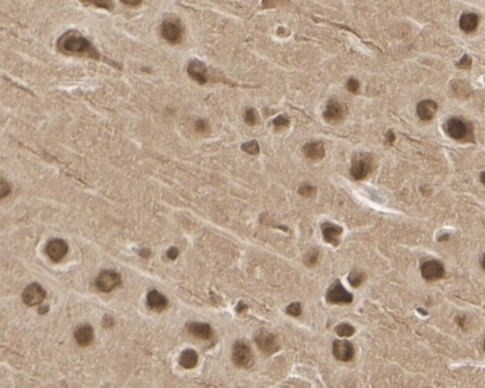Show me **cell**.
<instances>
[{
    "instance_id": "obj_1",
    "label": "cell",
    "mask_w": 485,
    "mask_h": 388,
    "mask_svg": "<svg viewBox=\"0 0 485 388\" xmlns=\"http://www.w3.org/2000/svg\"><path fill=\"white\" fill-rule=\"evenodd\" d=\"M58 49L67 55H80L98 58V52L81 33L71 30L59 37L57 42Z\"/></svg>"
},
{
    "instance_id": "obj_2",
    "label": "cell",
    "mask_w": 485,
    "mask_h": 388,
    "mask_svg": "<svg viewBox=\"0 0 485 388\" xmlns=\"http://www.w3.org/2000/svg\"><path fill=\"white\" fill-rule=\"evenodd\" d=\"M375 169V160L371 154L366 152L355 153L352 157L350 169L351 175L357 181L365 180Z\"/></svg>"
},
{
    "instance_id": "obj_3",
    "label": "cell",
    "mask_w": 485,
    "mask_h": 388,
    "mask_svg": "<svg viewBox=\"0 0 485 388\" xmlns=\"http://www.w3.org/2000/svg\"><path fill=\"white\" fill-rule=\"evenodd\" d=\"M161 36L166 42L171 44H178L182 42L184 36V26L181 20L171 16L165 18L161 24Z\"/></svg>"
},
{
    "instance_id": "obj_4",
    "label": "cell",
    "mask_w": 485,
    "mask_h": 388,
    "mask_svg": "<svg viewBox=\"0 0 485 388\" xmlns=\"http://www.w3.org/2000/svg\"><path fill=\"white\" fill-rule=\"evenodd\" d=\"M232 359L234 364L241 369H249L255 363V357L251 348L244 340H238L234 344Z\"/></svg>"
},
{
    "instance_id": "obj_5",
    "label": "cell",
    "mask_w": 485,
    "mask_h": 388,
    "mask_svg": "<svg viewBox=\"0 0 485 388\" xmlns=\"http://www.w3.org/2000/svg\"><path fill=\"white\" fill-rule=\"evenodd\" d=\"M122 284V275L115 270H103L95 279V287L98 291L110 293Z\"/></svg>"
},
{
    "instance_id": "obj_6",
    "label": "cell",
    "mask_w": 485,
    "mask_h": 388,
    "mask_svg": "<svg viewBox=\"0 0 485 388\" xmlns=\"http://www.w3.org/2000/svg\"><path fill=\"white\" fill-rule=\"evenodd\" d=\"M255 341L260 351L268 356H272L280 350V343L276 335L271 334L267 330H259L255 337Z\"/></svg>"
},
{
    "instance_id": "obj_7",
    "label": "cell",
    "mask_w": 485,
    "mask_h": 388,
    "mask_svg": "<svg viewBox=\"0 0 485 388\" xmlns=\"http://www.w3.org/2000/svg\"><path fill=\"white\" fill-rule=\"evenodd\" d=\"M447 134L455 140H466L471 133V124L461 118H449L446 123Z\"/></svg>"
},
{
    "instance_id": "obj_8",
    "label": "cell",
    "mask_w": 485,
    "mask_h": 388,
    "mask_svg": "<svg viewBox=\"0 0 485 388\" xmlns=\"http://www.w3.org/2000/svg\"><path fill=\"white\" fill-rule=\"evenodd\" d=\"M347 114H348V106L343 102L337 101V100H330L324 112V118L327 123L335 125L342 122L345 118V116H347Z\"/></svg>"
},
{
    "instance_id": "obj_9",
    "label": "cell",
    "mask_w": 485,
    "mask_h": 388,
    "mask_svg": "<svg viewBox=\"0 0 485 388\" xmlns=\"http://www.w3.org/2000/svg\"><path fill=\"white\" fill-rule=\"evenodd\" d=\"M326 298L331 304H350L353 301V295L341 285L340 281H336L329 288Z\"/></svg>"
},
{
    "instance_id": "obj_10",
    "label": "cell",
    "mask_w": 485,
    "mask_h": 388,
    "mask_svg": "<svg viewBox=\"0 0 485 388\" xmlns=\"http://www.w3.org/2000/svg\"><path fill=\"white\" fill-rule=\"evenodd\" d=\"M46 299V292L39 284H31L24 289L22 293V301L28 306H37L42 304Z\"/></svg>"
},
{
    "instance_id": "obj_11",
    "label": "cell",
    "mask_w": 485,
    "mask_h": 388,
    "mask_svg": "<svg viewBox=\"0 0 485 388\" xmlns=\"http://www.w3.org/2000/svg\"><path fill=\"white\" fill-rule=\"evenodd\" d=\"M421 273H422V277L425 280L436 281L444 278L445 267L442 262L438 260H435V259L427 260L422 264Z\"/></svg>"
},
{
    "instance_id": "obj_12",
    "label": "cell",
    "mask_w": 485,
    "mask_h": 388,
    "mask_svg": "<svg viewBox=\"0 0 485 388\" xmlns=\"http://www.w3.org/2000/svg\"><path fill=\"white\" fill-rule=\"evenodd\" d=\"M332 353L341 362H350L354 358V346L348 340H336L332 345Z\"/></svg>"
},
{
    "instance_id": "obj_13",
    "label": "cell",
    "mask_w": 485,
    "mask_h": 388,
    "mask_svg": "<svg viewBox=\"0 0 485 388\" xmlns=\"http://www.w3.org/2000/svg\"><path fill=\"white\" fill-rule=\"evenodd\" d=\"M46 253L52 261H61L68 254V244L62 239H52L47 243Z\"/></svg>"
},
{
    "instance_id": "obj_14",
    "label": "cell",
    "mask_w": 485,
    "mask_h": 388,
    "mask_svg": "<svg viewBox=\"0 0 485 388\" xmlns=\"http://www.w3.org/2000/svg\"><path fill=\"white\" fill-rule=\"evenodd\" d=\"M187 72L192 80L198 83L204 84L208 82V70L200 61H197V59L191 61L187 66Z\"/></svg>"
},
{
    "instance_id": "obj_15",
    "label": "cell",
    "mask_w": 485,
    "mask_h": 388,
    "mask_svg": "<svg viewBox=\"0 0 485 388\" xmlns=\"http://www.w3.org/2000/svg\"><path fill=\"white\" fill-rule=\"evenodd\" d=\"M187 330L192 337L202 339V340H210L213 337V330L209 324L205 323H196L192 321L187 325Z\"/></svg>"
},
{
    "instance_id": "obj_16",
    "label": "cell",
    "mask_w": 485,
    "mask_h": 388,
    "mask_svg": "<svg viewBox=\"0 0 485 388\" xmlns=\"http://www.w3.org/2000/svg\"><path fill=\"white\" fill-rule=\"evenodd\" d=\"M321 231L324 240L329 244L337 246L339 244V238L342 234L343 230L341 227L335 225V223L325 222L321 226Z\"/></svg>"
},
{
    "instance_id": "obj_17",
    "label": "cell",
    "mask_w": 485,
    "mask_h": 388,
    "mask_svg": "<svg viewBox=\"0 0 485 388\" xmlns=\"http://www.w3.org/2000/svg\"><path fill=\"white\" fill-rule=\"evenodd\" d=\"M75 339L79 346H90L93 343V339H94V331H93L92 326L89 324L79 326L75 330Z\"/></svg>"
},
{
    "instance_id": "obj_18",
    "label": "cell",
    "mask_w": 485,
    "mask_h": 388,
    "mask_svg": "<svg viewBox=\"0 0 485 388\" xmlns=\"http://www.w3.org/2000/svg\"><path fill=\"white\" fill-rule=\"evenodd\" d=\"M438 109V105L433 100H423L417 105V115L424 122L433 120Z\"/></svg>"
},
{
    "instance_id": "obj_19",
    "label": "cell",
    "mask_w": 485,
    "mask_h": 388,
    "mask_svg": "<svg viewBox=\"0 0 485 388\" xmlns=\"http://www.w3.org/2000/svg\"><path fill=\"white\" fill-rule=\"evenodd\" d=\"M148 306L153 311H164L169 305V301L162 293L156 290H152L147 297Z\"/></svg>"
},
{
    "instance_id": "obj_20",
    "label": "cell",
    "mask_w": 485,
    "mask_h": 388,
    "mask_svg": "<svg viewBox=\"0 0 485 388\" xmlns=\"http://www.w3.org/2000/svg\"><path fill=\"white\" fill-rule=\"evenodd\" d=\"M303 151L305 155H306L308 159L313 161H318L321 160L325 157V147L322 142L320 141H313L308 142L304 146Z\"/></svg>"
},
{
    "instance_id": "obj_21",
    "label": "cell",
    "mask_w": 485,
    "mask_h": 388,
    "mask_svg": "<svg viewBox=\"0 0 485 388\" xmlns=\"http://www.w3.org/2000/svg\"><path fill=\"white\" fill-rule=\"evenodd\" d=\"M460 29L467 33H471L476 30L479 25V17L475 13H463L459 21Z\"/></svg>"
},
{
    "instance_id": "obj_22",
    "label": "cell",
    "mask_w": 485,
    "mask_h": 388,
    "mask_svg": "<svg viewBox=\"0 0 485 388\" xmlns=\"http://www.w3.org/2000/svg\"><path fill=\"white\" fill-rule=\"evenodd\" d=\"M198 354L195 350L192 349H187L184 350L179 357V364H181L184 369L190 370L194 369V367L198 364Z\"/></svg>"
},
{
    "instance_id": "obj_23",
    "label": "cell",
    "mask_w": 485,
    "mask_h": 388,
    "mask_svg": "<svg viewBox=\"0 0 485 388\" xmlns=\"http://www.w3.org/2000/svg\"><path fill=\"white\" fill-rule=\"evenodd\" d=\"M336 332H337L339 337L347 338V337L353 336L354 332H355V329H354V327L350 325V324H341V325H338L336 327Z\"/></svg>"
},
{
    "instance_id": "obj_24",
    "label": "cell",
    "mask_w": 485,
    "mask_h": 388,
    "mask_svg": "<svg viewBox=\"0 0 485 388\" xmlns=\"http://www.w3.org/2000/svg\"><path fill=\"white\" fill-rule=\"evenodd\" d=\"M364 279H365V274L362 271H358V270H353L349 275V282L353 288L360 287L363 284Z\"/></svg>"
},
{
    "instance_id": "obj_25",
    "label": "cell",
    "mask_w": 485,
    "mask_h": 388,
    "mask_svg": "<svg viewBox=\"0 0 485 388\" xmlns=\"http://www.w3.org/2000/svg\"><path fill=\"white\" fill-rule=\"evenodd\" d=\"M454 85V93L458 96V94H459V92L461 94V97H464V96H467L469 94V92H470V88H469V85L466 83V81H454L453 83Z\"/></svg>"
},
{
    "instance_id": "obj_26",
    "label": "cell",
    "mask_w": 485,
    "mask_h": 388,
    "mask_svg": "<svg viewBox=\"0 0 485 388\" xmlns=\"http://www.w3.org/2000/svg\"><path fill=\"white\" fill-rule=\"evenodd\" d=\"M242 150L244 151V152L248 153V154L256 155V154L259 153V150H260V149H259L258 142L256 140H252V141L244 143L242 146Z\"/></svg>"
},
{
    "instance_id": "obj_27",
    "label": "cell",
    "mask_w": 485,
    "mask_h": 388,
    "mask_svg": "<svg viewBox=\"0 0 485 388\" xmlns=\"http://www.w3.org/2000/svg\"><path fill=\"white\" fill-rule=\"evenodd\" d=\"M318 259H319V251L317 248H314L305 256V264L307 266H314L317 264Z\"/></svg>"
},
{
    "instance_id": "obj_28",
    "label": "cell",
    "mask_w": 485,
    "mask_h": 388,
    "mask_svg": "<svg viewBox=\"0 0 485 388\" xmlns=\"http://www.w3.org/2000/svg\"><path fill=\"white\" fill-rule=\"evenodd\" d=\"M244 118H245V122H246V123H247L248 125H250V126H254V125L257 124L258 114H257V112H256L254 108H248L247 110L245 112Z\"/></svg>"
},
{
    "instance_id": "obj_29",
    "label": "cell",
    "mask_w": 485,
    "mask_h": 388,
    "mask_svg": "<svg viewBox=\"0 0 485 388\" xmlns=\"http://www.w3.org/2000/svg\"><path fill=\"white\" fill-rule=\"evenodd\" d=\"M302 312H303L302 305H301L300 303H297V302H294V303L290 304V305L287 307V313H288L289 315H291V316H294V317L301 316Z\"/></svg>"
},
{
    "instance_id": "obj_30",
    "label": "cell",
    "mask_w": 485,
    "mask_h": 388,
    "mask_svg": "<svg viewBox=\"0 0 485 388\" xmlns=\"http://www.w3.org/2000/svg\"><path fill=\"white\" fill-rule=\"evenodd\" d=\"M290 121L285 116H278L274 120V126L277 130H282L289 127Z\"/></svg>"
},
{
    "instance_id": "obj_31",
    "label": "cell",
    "mask_w": 485,
    "mask_h": 388,
    "mask_svg": "<svg viewBox=\"0 0 485 388\" xmlns=\"http://www.w3.org/2000/svg\"><path fill=\"white\" fill-rule=\"evenodd\" d=\"M298 193H300L304 197H311V196H314L316 194V188L314 186L309 185V184H304V185H302L300 187Z\"/></svg>"
},
{
    "instance_id": "obj_32",
    "label": "cell",
    "mask_w": 485,
    "mask_h": 388,
    "mask_svg": "<svg viewBox=\"0 0 485 388\" xmlns=\"http://www.w3.org/2000/svg\"><path fill=\"white\" fill-rule=\"evenodd\" d=\"M11 192V187L9 185V183L5 181L4 179H0V199L5 198V197L8 196Z\"/></svg>"
},
{
    "instance_id": "obj_33",
    "label": "cell",
    "mask_w": 485,
    "mask_h": 388,
    "mask_svg": "<svg viewBox=\"0 0 485 388\" xmlns=\"http://www.w3.org/2000/svg\"><path fill=\"white\" fill-rule=\"evenodd\" d=\"M347 89L351 92V93L357 94L358 91H360V82L354 78H351L347 82Z\"/></svg>"
},
{
    "instance_id": "obj_34",
    "label": "cell",
    "mask_w": 485,
    "mask_h": 388,
    "mask_svg": "<svg viewBox=\"0 0 485 388\" xmlns=\"http://www.w3.org/2000/svg\"><path fill=\"white\" fill-rule=\"evenodd\" d=\"M195 129L199 134H207L209 131V125L203 120H199L195 123Z\"/></svg>"
},
{
    "instance_id": "obj_35",
    "label": "cell",
    "mask_w": 485,
    "mask_h": 388,
    "mask_svg": "<svg viewBox=\"0 0 485 388\" xmlns=\"http://www.w3.org/2000/svg\"><path fill=\"white\" fill-rule=\"evenodd\" d=\"M83 3H89L93 6H96V7H101V8H105V9H109V10H112L113 9V3L112 2H107V0H89V2H83Z\"/></svg>"
},
{
    "instance_id": "obj_36",
    "label": "cell",
    "mask_w": 485,
    "mask_h": 388,
    "mask_svg": "<svg viewBox=\"0 0 485 388\" xmlns=\"http://www.w3.org/2000/svg\"><path fill=\"white\" fill-rule=\"evenodd\" d=\"M471 64H472V59L470 58L469 55H464L461 59H460V62H458L457 66L459 68H463V69H467V68H470L471 67Z\"/></svg>"
},
{
    "instance_id": "obj_37",
    "label": "cell",
    "mask_w": 485,
    "mask_h": 388,
    "mask_svg": "<svg viewBox=\"0 0 485 388\" xmlns=\"http://www.w3.org/2000/svg\"><path fill=\"white\" fill-rule=\"evenodd\" d=\"M178 254L179 252L176 247H171L168 251V253H166V255H168V257L170 259H176L178 257Z\"/></svg>"
},
{
    "instance_id": "obj_38",
    "label": "cell",
    "mask_w": 485,
    "mask_h": 388,
    "mask_svg": "<svg viewBox=\"0 0 485 388\" xmlns=\"http://www.w3.org/2000/svg\"><path fill=\"white\" fill-rule=\"evenodd\" d=\"M395 138H396V137H395V134L393 133V131H388V134L386 135V140H387V142L390 143V144L394 143Z\"/></svg>"
},
{
    "instance_id": "obj_39",
    "label": "cell",
    "mask_w": 485,
    "mask_h": 388,
    "mask_svg": "<svg viewBox=\"0 0 485 388\" xmlns=\"http://www.w3.org/2000/svg\"><path fill=\"white\" fill-rule=\"evenodd\" d=\"M123 4L125 5H128V6H137L139 4H141V2H122Z\"/></svg>"
}]
</instances>
